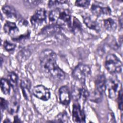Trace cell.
Masks as SVG:
<instances>
[{"label": "cell", "instance_id": "cell-1", "mask_svg": "<svg viewBox=\"0 0 123 123\" xmlns=\"http://www.w3.org/2000/svg\"><path fill=\"white\" fill-rule=\"evenodd\" d=\"M40 66L43 71L52 78L62 81L65 78V73L56 62L57 55L51 49H45L39 55Z\"/></svg>", "mask_w": 123, "mask_h": 123}, {"label": "cell", "instance_id": "cell-2", "mask_svg": "<svg viewBox=\"0 0 123 123\" xmlns=\"http://www.w3.org/2000/svg\"><path fill=\"white\" fill-rule=\"evenodd\" d=\"M51 24L62 27L67 26L71 27V13L70 11L64 8H57L51 11L49 14Z\"/></svg>", "mask_w": 123, "mask_h": 123}, {"label": "cell", "instance_id": "cell-3", "mask_svg": "<svg viewBox=\"0 0 123 123\" xmlns=\"http://www.w3.org/2000/svg\"><path fill=\"white\" fill-rule=\"evenodd\" d=\"M104 65L106 70L111 74L120 73L122 70L121 61L114 54H109L106 57Z\"/></svg>", "mask_w": 123, "mask_h": 123}, {"label": "cell", "instance_id": "cell-4", "mask_svg": "<svg viewBox=\"0 0 123 123\" xmlns=\"http://www.w3.org/2000/svg\"><path fill=\"white\" fill-rule=\"evenodd\" d=\"M91 73L90 67L86 64H79L77 65L72 72V76L74 79L82 84H85L86 79Z\"/></svg>", "mask_w": 123, "mask_h": 123}, {"label": "cell", "instance_id": "cell-5", "mask_svg": "<svg viewBox=\"0 0 123 123\" xmlns=\"http://www.w3.org/2000/svg\"><path fill=\"white\" fill-rule=\"evenodd\" d=\"M108 89L109 97L111 99L116 98L118 93L122 89L120 81L116 78H111L106 84V88Z\"/></svg>", "mask_w": 123, "mask_h": 123}, {"label": "cell", "instance_id": "cell-6", "mask_svg": "<svg viewBox=\"0 0 123 123\" xmlns=\"http://www.w3.org/2000/svg\"><path fill=\"white\" fill-rule=\"evenodd\" d=\"M91 12L97 17H101L110 15L111 11L110 8L102 3L95 1L91 5Z\"/></svg>", "mask_w": 123, "mask_h": 123}, {"label": "cell", "instance_id": "cell-7", "mask_svg": "<svg viewBox=\"0 0 123 123\" xmlns=\"http://www.w3.org/2000/svg\"><path fill=\"white\" fill-rule=\"evenodd\" d=\"M46 11L44 8H39L36 11L30 18V22L34 27L42 25L46 22Z\"/></svg>", "mask_w": 123, "mask_h": 123}, {"label": "cell", "instance_id": "cell-8", "mask_svg": "<svg viewBox=\"0 0 123 123\" xmlns=\"http://www.w3.org/2000/svg\"><path fill=\"white\" fill-rule=\"evenodd\" d=\"M32 93L36 98L43 101L48 100L50 97L49 90L41 85L34 86L32 90Z\"/></svg>", "mask_w": 123, "mask_h": 123}, {"label": "cell", "instance_id": "cell-9", "mask_svg": "<svg viewBox=\"0 0 123 123\" xmlns=\"http://www.w3.org/2000/svg\"><path fill=\"white\" fill-rule=\"evenodd\" d=\"M73 120L75 123H85L86 116L84 111L81 109L78 103H74L73 106Z\"/></svg>", "mask_w": 123, "mask_h": 123}, {"label": "cell", "instance_id": "cell-10", "mask_svg": "<svg viewBox=\"0 0 123 123\" xmlns=\"http://www.w3.org/2000/svg\"><path fill=\"white\" fill-rule=\"evenodd\" d=\"M59 97L60 102L64 106L68 105L71 100V92L68 86H62L59 90Z\"/></svg>", "mask_w": 123, "mask_h": 123}, {"label": "cell", "instance_id": "cell-11", "mask_svg": "<svg viewBox=\"0 0 123 123\" xmlns=\"http://www.w3.org/2000/svg\"><path fill=\"white\" fill-rule=\"evenodd\" d=\"M4 32L13 38L18 37L19 30L15 23L10 21H6L3 26Z\"/></svg>", "mask_w": 123, "mask_h": 123}, {"label": "cell", "instance_id": "cell-12", "mask_svg": "<svg viewBox=\"0 0 123 123\" xmlns=\"http://www.w3.org/2000/svg\"><path fill=\"white\" fill-rule=\"evenodd\" d=\"M20 87L23 95L26 100H31V94L30 92L31 82L26 78H22L20 82Z\"/></svg>", "mask_w": 123, "mask_h": 123}, {"label": "cell", "instance_id": "cell-13", "mask_svg": "<svg viewBox=\"0 0 123 123\" xmlns=\"http://www.w3.org/2000/svg\"><path fill=\"white\" fill-rule=\"evenodd\" d=\"M107 81L104 74H99L95 81L96 90L103 94L106 89Z\"/></svg>", "mask_w": 123, "mask_h": 123}, {"label": "cell", "instance_id": "cell-14", "mask_svg": "<svg viewBox=\"0 0 123 123\" xmlns=\"http://www.w3.org/2000/svg\"><path fill=\"white\" fill-rule=\"evenodd\" d=\"M83 22L86 26L96 31H99L100 29V26L99 23L96 20L92 18L89 16H86L83 18Z\"/></svg>", "mask_w": 123, "mask_h": 123}, {"label": "cell", "instance_id": "cell-15", "mask_svg": "<svg viewBox=\"0 0 123 123\" xmlns=\"http://www.w3.org/2000/svg\"><path fill=\"white\" fill-rule=\"evenodd\" d=\"M2 11L4 14L9 18L15 19L17 18V12L16 10L12 6L5 5L2 6Z\"/></svg>", "mask_w": 123, "mask_h": 123}, {"label": "cell", "instance_id": "cell-16", "mask_svg": "<svg viewBox=\"0 0 123 123\" xmlns=\"http://www.w3.org/2000/svg\"><path fill=\"white\" fill-rule=\"evenodd\" d=\"M19 109V104L18 102L15 98H12L9 102L7 111L8 112L12 115L15 114L17 113Z\"/></svg>", "mask_w": 123, "mask_h": 123}, {"label": "cell", "instance_id": "cell-17", "mask_svg": "<svg viewBox=\"0 0 123 123\" xmlns=\"http://www.w3.org/2000/svg\"><path fill=\"white\" fill-rule=\"evenodd\" d=\"M103 25L107 30L110 32L114 31L117 28V24L115 21L111 18L103 20Z\"/></svg>", "mask_w": 123, "mask_h": 123}, {"label": "cell", "instance_id": "cell-18", "mask_svg": "<svg viewBox=\"0 0 123 123\" xmlns=\"http://www.w3.org/2000/svg\"><path fill=\"white\" fill-rule=\"evenodd\" d=\"M62 27L60 26L55 25L51 24L50 25L46 26L42 30V33L44 34H48V35H51L55 33H58L61 31Z\"/></svg>", "mask_w": 123, "mask_h": 123}, {"label": "cell", "instance_id": "cell-19", "mask_svg": "<svg viewBox=\"0 0 123 123\" xmlns=\"http://www.w3.org/2000/svg\"><path fill=\"white\" fill-rule=\"evenodd\" d=\"M0 88L4 95H9L11 90V85L8 80L5 78H1L0 80Z\"/></svg>", "mask_w": 123, "mask_h": 123}, {"label": "cell", "instance_id": "cell-20", "mask_svg": "<svg viewBox=\"0 0 123 123\" xmlns=\"http://www.w3.org/2000/svg\"><path fill=\"white\" fill-rule=\"evenodd\" d=\"M31 51L28 48H25L21 50L17 55V59L19 61L23 62L30 56Z\"/></svg>", "mask_w": 123, "mask_h": 123}, {"label": "cell", "instance_id": "cell-21", "mask_svg": "<svg viewBox=\"0 0 123 123\" xmlns=\"http://www.w3.org/2000/svg\"><path fill=\"white\" fill-rule=\"evenodd\" d=\"M18 76L14 72H10L8 75V80L11 86L13 89H16L18 83Z\"/></svg>", "mask_w": 123, "mask_h": 123}, {"label": "cell", "instance_id": "cell-22", "mask_svg": "<svg viewBox=\"0 0 123 123\" xmlns=\"http://www.w3.org/2000/svg\"><path fill=\"white\" fill-rule=\"evenodd\" d=\"M81 88L75 85H72L71 96L74 100H78L81 99Z\"/></svg>", "mask_w": 123, "mask_h": 123}, {"label": "cell", "instance_id": "cell-23", "mask_svg": "<svg viewBox=\"0 0 123 123\" xmlns=\"http://www.w3.org/2000/svg\"><path fill=\"white\" fill-rule=\"evenodd\" d=\"M102 97L103 94L95 89L92 94H90L88 99L92 101L99 103L101 101Z\"/></svg>", "mask_w": 123, "mask_h": 123}, {"label": "cell", "instance_id": "cell-24", "mask_svg": "<svg viewBox=\"0 0 123 123\" xmlns=\"http://www.w3.org/2000/svg\"><path fill=\"white\" fill-rule=\"evenodd\" d=\"M69 117L66 111H64L58 114L55 119V122L59 123H67L68 122Z\"/></svg>", "mask_w": 123, "mask_h": 123}, {"label": "cell", "instance_id": "cell-25", "mask_svg": "<svg viewBox=\"0 0 123 123\" xmlns=\"http://www.w3.org/2000/svg\"><path fill=\"white\" fill-rule=\"evenodd\" d=\"M67 1L66 0H50L48 3V7L49 8L56 7L60 8V6L67 4Z\"/></svg>", "mask_w": 123, "mask_h": 123}, {"label": "cell", "instance_id": "cell-26", "mask_svg": "<svg viewBox=\"0 0 123 123\" xmlns=\"http://www.w3.org/2000/svg\"><path fill=\"white\" fill-rule=\"evenodd\" d=\"M90 93L87 90L85 85H83L81 88V98L84 101H86L88 99Z\"/></svg>", "mask_w": 123, "mask_h": 123}, {"label": "cell", "instance_id": "cell-27", "mask_svg": "<svg viewBox=\"0 0 123 123\" xmlns=\"http://www.w3.org/2000/svg\"><path fill=\"white\" fill-rule=\"evenodd\" d=\"M3 48L4 49L8 51H12L15 49L16 48V45L14 43L10 42L9 41H8L7 40L3 42Z\"/></svg>", "mask_w": 123, "mask_h": 123}, {"label": "cell", "instance_id": "cell-28", "mask_svg": "<svg viewBox=\"0 0 123 123\" xmlns=\"http://www.w3.org/2000/svg\"><path fill=\"white\" fill-rule=\"evenodd\" d=\"M72 28H73V30L75 32L79 31L82 29V25L80 22L77 18L75 17L74 18V19L73 20Z\"/></svg>", "mask_w": 123, "mask_h": 123}, {"label": "cell", "instance_id": "cell-29", "mask_svg": "<svg viewBox=\"0 0 123 123\" xmlns=\"http://www.w3.org/2000/svg\"><path fill=\"white\" fill-rule=\"evenodd\" d=\"M90 1L89 0H76L75 2V5L79 7H82L84 8H87L89 6Z\"/></svg>", "mask_w": 123, "mask_h": 123}, {"label": "cell", "instance_id": "cell-30", "mask_svg": "<svg viewBox=\"0 0 123 123\" xmlns=\"http://www.w3.org/2000/svg\"><path fill=\"white\" fill-rule=\"evenodd\" d=\"M123 91L122 89L118 93L117 96V103L118 105L119 109L122 111L123 110Z\"/></svg>", "mask_w": 123, "mask_h": 123}, {"label": "cell", "instance_id": "cell-31", "mask_svg": "<svg viewBox=\"0 0 123 123\" xmlns=\"http://www.w3.org/2000/svg\"><path fill=\"white\" fill-rule=\"evenodd\" d=\"M42 1L40 0H25L24 2L27 6L33 7L39 4Z\"/></svg>", "mask_w": 123, "mask_h": 123}, {"label": "cell", "instance_id": "cell-32", "mask_svg": "<svg viewBox=\"0 0 123 123\" xmlns=\"http://www.w3.org/2000/svg\"><path fill=\"white\" fill-rule=\"evenodd\" d=\"M9 102L4 98H0V107L1 110H5L7 109Z\"/></svg>", "mask_w": 123, "mask_h": 123}, {"label": "cell", "instance_id": "cell-33", "mask_svg": "<svg viewBox=\"0 0 123 123\" xmlns=\"http://www.w3.org/2000/svg\"><path fill=\"white\" fill-rule=\"evenodd\" d=\"M119 23L121 25V27L122 28V24H123V17L122 14L121 15V16L119 18Z\"/></svg>", "mask_w": 123, "mask_h": 123}, {"label": "cell", "instance_id": "cell-34", "mask_svg": "<svg viewBox=\"0 0 123 123\" xmlns=\"http://www.w3.org/2000/svg\"><path fill=\"white\" fill-rule=\"evenodd\" d=\"M14 122H15V123H17V122H20V120H19V119L18 118V117L17 116H14Z\"/></svg>", "mask_w": 123, "mask_h": 123}]
</instances>
